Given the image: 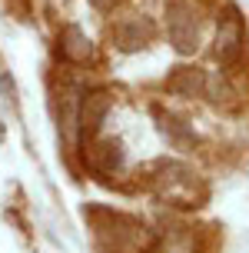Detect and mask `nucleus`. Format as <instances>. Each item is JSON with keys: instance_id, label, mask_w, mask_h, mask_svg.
<instances>
[{"instance_id": "nucleus-7", "label": "nucleus", "mask_w": 249, "mask_h": 253, "mask_svg": "<svg viewBox=\"0 0 249 253\" xmlns=\"http://www.w3.org/2000/svg\"><path fill=\"white\" fill-rule=\"evenodd\" d=\"M87 147V164L97 170V173H116V170H123L126 164V150L123 143L116 137H93L90 143H83Z\"/></svg>"}, {"instance_id": "nucleus-4", "label": "nucleus", "mask_w": 249, "mask_h": 253, "mask_svg": "<svg viewBox=\"0 0 249 253\" xmlns=\"http://www.w3.org/2000/svg\"><path fill=\"white\" fill-rule=\"evenodd\" d=\"M243 47H246V30H243V17L239 10L229 3L223 10L219 30H216V60L223 63L226 70H233L243 60Z\"/></svg>"}, {"instance_id": "nucleus-3", "label": "nucleus", "mask_w": 249, "mask_h": 253, "mask_svg": "<svg viewBox=\"0 0 249 253\" xmlns=\"http://www.w3.org/2000/svg\"><path fill=\"white\" fill-rule=\"evenodd\" d=\"M166 30H170V43L179 57H193L199 50V20L186 0H173L166 7Z\"/></svg>"}, {"instance_id": "nucleus-8", "label": "nucleus", "mask_w": 249, "mask_h": 253, "mask_svg": "<svg viewBox=\"0 0 249 253\" xmlns=\"http://www.w3.org/2000/svg\"><path fill=\"white\" fill-rule=\"evenodd\" d=\"M206 80H210V77L203 74L199 67L183 63V67H173V70H170L166 87H170V93H176V97H199V93L206 90Z\"/></svg>"}, {"instance_id": "nucleus-13", "label": "nucleus", "mask_w": 249, "mask_h": 253, "mask_svg": "<svg viewBox=\"0 0 249 253\" xmlns=\"http://www.w3.org/2000/svg\"><path fill=\"white\" fill-rule=\"evenodd\" d=\"M90 7H93V10H100V13H110L113 7H116V0H90Z\"/></svg>"}, {"instance_id": "nucleus-10", "label": "nucleus", "mask_w": 249, "mask_h": 253, "mask_svg": "<svg viewBox=\"0 0 249 253\" xmlns=\"http://www.w3.org/2000/svg\"><path fill=\"white\" fill-rule=\"evenodd\" d=\"M149 253H196V233L189 227H170L156 237Z\"/></svg>"}, {"instance_id": "nucleus-12", "label": "nucleus", "mask_w": 249, "mask_h": 253, "mask_svg": "<svg viewBox=\"0 0 249 253\" xmlns=\"http://www.w3.org/2000/svg\"><path fill=\"white\" fill-rule=\"evenodd\" d=\"M0 100L7 107H17V84L10 74H0Z\"/></svg>"}, {"instance_id": "nucleus-1", "label": "nucleus", "mask_w": 249, "mask_h": 253, "mask_svg": "<svg viewBox=\"0 0 249 253\" xmlns=\"http://www.w3.org/2000/svg\"><path fill=\"white\" fill-rule=\"evenodd\" d=\"M83 216L97 230L100 253H143V247L149 243L146 227L133 216H123L107 207H83Z\"/></svg>"}, {"instance_id": "nucleus-6", "label": "nucleus", "mask_w": 249, "mask_h": 253, "mask_svg": "<svg viewBox=\"0 0 249 253\" xmlns=\"http://www.w3.org/2000/svg\"><path fill=\"white\" fill-rule=\"evenodd\" d=\"M110 107H113V97L107 90L83 93V100H80V120H76V126H80V143H90L93 137H100V126H103V120L110 114Z\"/></svg>"}, {"instance_id": "nucleus-5", "label": "nucleus", "mask_w": 249, "mask_h": 253, "mask_svg": "<svg viewBox=\"0 0 249 253\" xmlns=\"http://www.w3.org/2000/svg\"><path fill=\"white\" fill-rule=\"evenodd\" d=\"M153 34H156V27H153V20L149 17H123V20H116L110 30V40L116 50L123 53H137L143 50L149 40H153Z\"/></svg>"}, {"instance_id": "nucleus-9", "label": "nucleus", "mask_w": 249, "mask_h": 253, "mask_svg": "<svg viewBox=\"0 0 249 253\" xmlns=\"http://www.w3.org/2000/svg\"><path fill=\"white\" fill-rule=\"evenodd\" d=\"M60 53H63V60H70V63H87L93 57V43L76 24H67L60 30Z\"/></svg>"}, {"instance_id": "nucleus-11", "label": "nucleus", "mask_w": 249, "mask_h": 253, "mask_svg": "<svg viewBox=\"0 0 249 253\" xmlns=\"http://www.w3.org/2000/svg\"><path fill=\"white\" fill-rule=\"evenodd\" d=\"M153 114L160 117V130H163V137H170V143L173 147H179V150H189L193 143H196V137L186 130V124H179L176 117H166L163 110H153Z\"/></svg>"}, {"instance_id": "nucleus-2", "label": "nucleus", "mask_w": 249, "mask_h": 253, "mask_svg": "<svg viewBox=\"0 0 249 253\" xmlns=\"http://www.w3.org/2000/svg\"><path fill=\"white\" fill-rule=\"evenodd\" d=\"M149 190L163 203H176V207H199L206 197L199 177L179 160H156L149 167Z\"/></svg>"}, {"instance_id": "nucleus-14", "label": "nucleus", "mask_w": 249, "mask_h": 253, "mask_svg": "<svg viewBox=\"0 0 249 253\" xmlns=\"http://www.w3.org/2000/svg\"><path fill=\"white\" fill-rule=\"evenodd\" d=\"M3 133H7V130H3V124H0V143H3Z\"/></svg>"}]
</instances>
